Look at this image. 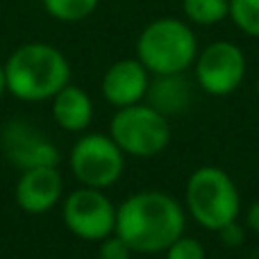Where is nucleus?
<instances>
[{
	"instance_id": "nucleus-18",
	"label": "nucleus",
	"mask_w": 259,
	"mask_h": 259,
	"mask_svg": "<svg viewBox=\"0 0 259 259\" xmlns=\"http://www.w3.org/2000/svg\"><path fill=\"white\" fill-rule=\"evenodd\" d=\"M134 252L118 234H109L98 246V259H132Z\"/></svg>"
},
{
	"instance_id": "nucleus-20",
	"label": "nucleus",
	"mask_w": 259,
	"mask_h": 259,
	"mask_svg": "<svg viewBox=\"0 0 259 259\" xmlns=\"http://www.w3.org/2000/svg\"><path fill=\"white\" fill-rule=\"evenodd\" d=\"M246 230L252 232L255 237H259V198L250 202V207L246 209Z\"/></svg>"
},
{
	"instance_id": "nucleus-9",
	"label": "nucleus",
	"mask_w": 259,
	"mask_h": 259,
	"mask_svg": "<svg viewBox=\"0 0 259 259\" xmlns=\"http://www.w3.org/2000/svg\"><path fill=\"white\" fill-rule=\"evenodd\" d=\"M0 150L5 159L18 170L36 168V166H57L59 148L55 141L36 125L21 118L5 123L0 130Z\"/></svg>"
},
{
	"instance_id": "nucleus-14",
	"label": "nucleus",
	"mask_w": 259,
	"mask_h": 259,
	"mask_svg": "<svg viewBox=\"0 0 259 259\" xmlns=\"http://www.w3.org/2000/svg\"><path fill=\"white\" fill-rule=\"evenodd\" d=\"M182 18L191 25L211 27L230 21V0H182Z\"/></svg>"
},
{
	"instance_id": "nucleus-12",
	"label": "nucleus",
	"mask_w": 259,
	"mask_h": 259,
	"mask_svg": "<svg viewBox=\"0 0 259 259\" xmlns=\"http://www.w3.org/2000/svg\"><path fill=\"white\" fill-rule=\"evenodd\" d=\"M50 116L55 125L68 134L89 132L96 116V105L91 94L80 84H66L50 100Z\"/></svg>"
},
{
	"instance_id": "nucleus-7",
	"label": "nucleus",
	"mask_w": 259,
	"mask_h": 259,
	"mask_svg": "<svg viewBox=\"0 0 259 259\" xmlns=\"http://www.w3.org/2000/svg\"><path fill=\"white\" fill-rule=\"evenodd\" d=\"M193 84L211 98H225L243 84L248 75V59L239 44L219 39L198 50L191 66Z\"/></svg>"
},
{
	"instance_id": "nucleus-21",
	"label": "nucleus",
	"mask_w": 259,
	"mask_h": 259,
	"mask_svg": "<svg viewBox=\"0 0 259 259\" xmlns=\"http://www.w3.org/2000/svg\"><path fill=\"white\" fill-rule=\"evenodd\" d=\"M7 94V80H5V64L0 62V100Z\"/></svg>"
},
{
	"instance_id": "nucleus-6",
	"label": "nucleus",
	"mask_w": 259,
	"mask_h": 259,
	"mask_svg": "<svg viewBox=\"0 0 259 259\" xmlns=\"http://www.w3.org/2000/svg\"><path fill=\"white\" fill-rule=\"evenodd\" d=\"M123 150L107 132H84L68 150V168L80 187L109 189L125 170Z\"/></svg>"
},
{
	"instance_id": "nucleus-17",
	"label": "nucleus",
	"mask_w": 259,
	"mask_h": 259,
	"mask_svg": "<svg viewBox=\"0 0 259 259\" xmlns=\"http://www.w3.org/2000/svg\"><path fill=\"white\" fill-rule=\"evenodd\" d=\"M161 255H164V259H207V250L196 237L182 234Z\"/></svg>"
},
{
	"instance_id": "nucleus-5",
	"label": "nucleus",
	"mask_w": 259,
	"mask_h": 259,
	"mask_svg": "<svg viewBox=\"0 0 259 259\" xmlns=\"http://www.w3.org/2000/svg\"><path fill=\"white\" fill-rule=\"evenodd\" d=\"M109 137L116 141L125 157L152 159L170 146V118L148 103L116 109L109 121Z\"/></svg>"
},
{
	"instance_id": "nucleus-1",
	"label": "nucleus",
	"mask_w": 259,
	"mask_h": 259,
	"mask_svg": "<svg viewBox=\"0 0 259 259\" xmlns=\"http://www.w3.org/2000/svg\"><path fill=\"white\" fill-rule=\"evenodd\" d=\"M187 228V209L170 193L159 189H143L130 193L116 205V230L132 252L159 255Z\"/></svg>"
},
{
	"instance_id": "nucleus-13",
	"label": "nucleus",
	"mask_w": 259,
	"mask_h": 259,
	"mask_svg": "<svg viewBox=\"0 0 259 259\" xmlns=\"http://www.w3.org/2000/svg\"><path fill=\"white\" fill-rule=\"evenodd\" d=\"M146 103L166 118L182 116L193 105V82L182 75H157L150 80Z\"/></svg>"
},
{
	"instance_id": "nucleus-19",
	"label": "nucleus",
	"mask_w": 259,
	"mask_h": 259,
	"mask_svg": "<svg viewBox=\"0 0 259 259\" xmlns=\"http://www.w3.org/2000/svg\"><path fill=\"white\" fill-rule=\"evenodd\" d=\"M246 225H241L239 221H234V223H230V225H225V228H221L219 232V239L223 241V246H228V248H239V246H243V241H246Z\"/></svg>"
},
{
	"instance_id": "nucleus-10",
	"label": "nucleus",
	"mask_w": 259,
	"mask_h": 259,
	"mask_svg": "<svg viewBox=\"0 0 259 259\" xmlns=\"http://www.w3.org/2000/svg\"><path fill=\"white\" fill-rule=\"evenodd\" d=\"M152 75L137 57H123L112 62L100 77V96L114 109L146 103Z\"/></svg>"
},
{
	"instance_id": "nucleus-11",
	"label": "nucleus",
	"mask_w": 259,
	"mask_h": 259,
	"mask_svg": "<svg viewBox=\"0 0 259 259\" xmlns=\"http://www.w3.org/2000/svg\"><path fill=\"white\" fill-rule=\"evenodd\" d=\"M64 200V178L57 166H36L21 170L14 187V202L21 211L41 216Z\"/></svg>"
},
{
	"instance_id": "nucleus-3",
	"label": "nucleus",
	"mask_w": 259,
	"mask_h": 259,
	"mask_svg": "<svg viewBox=\"0 0 259 259\" xmlns=\"http://www.w3.org/2000/svg\"><path fill=\"white\" fill-rule=\"evenodd\" d=\"M198 50L200 44L191 23L180 16H159L152 18L139 32L134 57L146 66L152 77L182 75L193 66Z\"/></svg>"
},
{
	"instance_id": "nucleus-4",
	"label": "nucleus",
	"mask_w": 259,
	"mask_h": 259,
	"mask_svg": "<svg viewBox=\"0 0 259 259\" xmlns=\"http://www.w3.org/2000/svg\"><path fill=\"white\" fill-rule=\"evenodd\" d=\"M184 209L207 232L239 221L241 193L237 182L221 166H198L184 184Z\"/></svg>"
},
{
	"instance_id": "nucleus-16",
	"label": "nucleus",
	"mask_w": 259,
	"mask_h": 259,
	"mask_svg": "<svg viewBox=\"0 0 259 259\" xmlns=\"http://www.w3.org/2000/svg\"><path fill=\"white\" fill-rule=\"evenodd\" d=\"M230 21L241 34L259 39V0H230Z\"/></svg>"
},
{
	"instance_id": "nucleus-2",
	"label": "nucleus",
	"mask_w": 259,
	"mask_h": 259,
	"mask_svg": "<svg viewBox=\"0 0 259 259\" xmlns=\"http://www.w3.org/2000/svg\"><path fill=\"white\" fill-rule=\"evenodd\" d=\"M3 64L7 94L21 103H50L71 84V62L48 41H25Z\"/></svg>"
},
{
	"instance_id": "nucleus-22",
	"label": "nucleus",
	"mask_w": 259,
	"mask_h": 259,
	"mask_svg": "<svg viewBox=\"0 0 259 259\" xmlns=\"http://www.w3.org/2000/svg\"><path fill=\"white\" fill-rule=\"evenodd\" d=\"M255 91H257V98H259V75H257V84H255Z\"/></svg>"
},
{
	"instance_id": "nucleus-15",
	"label": "nucleus",
	"mask_w": 259,
	"mask_h": 259,
	"mask_svg": "<svg viewBox=\"0 0 259 259\" xmlns=\"http://www.w3.org/2000/svg\"><path fill=\"white\" fill-rule=\"evenodd\" d=\"M44 12L57 23H82L94 16L100 0H41Z\"/></svg>"
},
{
	"instance_id": "nucleus-8",
	"label": "nucleus",
	"mask_w": 259,
	"mask_h": 259,
	"mask_svg": "<svg viewBox=\"0 0 259 259\" xmlns=\"http://www.w3.org/2000/svg\"><path fill=\"white\" fill-rule=\"evenodd\" d=\"M62 221L73 237L100 243L116 230V205L103 189L77 187L64 196Z\"/></svg>"
}]
</instances>
